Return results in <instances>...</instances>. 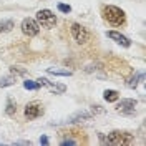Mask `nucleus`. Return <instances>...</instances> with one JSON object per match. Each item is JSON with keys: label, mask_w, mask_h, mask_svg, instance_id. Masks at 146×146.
I'll use <instances>...</instances> for the list:
<instances>
[{"label": "nucleus", "mask_w": 146, "mask_h": 146, "mask_svg": "<svg viewBox=\"0 0 146 146\" xmlns=\"http://www.w3.org/2000/svg\"><path fill=\"white\" fill-rule=\"evenodd\" d=\"M36 23L43 28H53L55 23H56V17L52 10H38L36 12Z\"/></svg>", "instance_id": "obj_3"}, {"label": "nucleus", "mask_w": 146, "mask_h": 146, "mask_svg": "<svg viewBox=\"0 0 146 146\" xmlns=\"http://www.w3.org/2000/svg\"><path fill=\"white\" fill-rule=\"evenodd\" d=\"M58 10L63 12V13H70V12H72V7L66 5V3H58Z\"/></svg>", "instance_id": "obj_18"}, {"label": "nucleus", "mask_w": 146, "mask_h": 146, "mask_svg": "<svg viewBox=\"0 0 146 146\" xmlns=\"http://www.w3.org/2000/svg\"><path fill=\"white\" fill-rule=\"evenodd\" d=\"M101 15H103V20L110 25H113V27H121L126 22L125 12L118 7H115V5H105L101 9Z\"/></svg>", "instance_id": "obj_1"}, {"label": "nucleus", "mask_w": 146, "mask_h": 146, "mask_svg": "<svg viewBox=\"0 0 146 146\" xmlns=\"http://www.w3.org/2000/svg\"><path fill=\"white\" fill-rule=\"evenodd\" d=\"M5 111H7V115H9V116H13V115H15L17 106H15V103H13L12 100L7 101V110H5Z\"/></svg>", "instance_id": "obj_16"}, {"label": "nucleus", "mask_w": 146, "mask_h": 146, "mask_svg": "<svg viewBox=\"0 0 146 146\" xmlns=\"http://www.w3.org/2000/svg\"><path fill=\"white\" fill-rule=\"evenodd\" d=\"M23 88L25 90H38L40 85H38V82H33V80H25L23 82Z\"/></svg>", "instance_id": "obj_15"}, {"label": "nucleus", "mask_w": 146, "mask_h": 146, "mask_svg": "<svg viewBox=\"0 0 146 146\" xmlns=\"http://www.w3.org/2000/svg\"><path fill=\"white\" fill-rule=\"evenodd\" d=\"M106 35H108V38H111V40H115L116 43H119L121 46H131V42H129V38H126L125 35H121L119 32H115V30H110V32H106Z\"/></svg>", "instance_id": "obj_8"}, {"label": "nucleus", "mask_w": 146, "mask_h": 146, "mask_svg": "<svg viewBox=\"0 0 146 146\" xmlns=\"http://www.w3.org/2000/svg\"><path fill=\"white\" fill-rule=\"evenodd\" d=\"M50 75H58V76H72L70 70H55V68H48Z\"/></svg>", "instance_id": "obj_14"}, {"label": "nucleus", "mask_w": 146, "mask_h": 146, "mask_svg": "<svg viewBox=\"0 0 146 146\" xmlns=\"http://www.w3.org/2000/svg\"><path fill=\"white\" fill-rule=\"evenodd\" d=\"M48 143H50L48 136H45V135H43V136H40V145H48Z\"/></svg>", "instance_id": "obj_21"}, {"label": "nucleus", "mask_w": 146, "mask_h": 146, "mask_svg": "<svg viewBox=\"0 0 146 146\" xmlns=\"http://www.w3.org/2000/svg\"><path fill=\"white\" fill-rule=\"evenodd\" d=\"M12 73H13V75H25L27 70H23L22 66H12Z\"/></svg>", "instance_id": "obj_19"}, {"label": "nucleus", "mask_w": 146, "mask_h": 146, "mask_svg": "<svg viewBox=\"0 0 146 146\" xmlns=\"http://www.w3.org/2000/svg\"><path fill=\"white\" fill-rule=\"evenodd\" d=\"M70 32H72V36L75 38V42L80 43V45L86 43V42L90 40V32H88V28H85L83 25H80V23H72Z\"/></svg>", "instance_id": "obj_4"}, {"label": "nucleus", "mask_w": 146, "mask_h": 146, "mask_svg": "<svg viewBox=\"0 0 146 146\" xmlns=\"http://www.w3.org/2000/svg\"><path fill=\"white\" fill-rule=\"evenodd\" d=\"M22 32H23V35H27V36H36L38 32H40V25L36 23V20H33V18H23Z\"/></svg>", "instance_id": "obj_6"}, {"label": "nucleus", "mask_w": 146, "mask_h": 146, "mask_svg": "<svg viewBox=\"0 0 146 146\" xmlns=\"http://www.w3.org/2000/svg\"><path fill=\"white\" fill-rule=\"evenodd\" d=\"M90 111L93 113V116H95V115H98V113H103L105 110L101 108V106H98V105H96V106H91V110H90Z\"/></svg>", "instance_id": "obj_20"}, {"label": "nucleus", "mask_w": 146, "mask_h": 146, "mask_svg": "<svg viewBox=\"0 0 146 146\" xmlns=\"http://www.w3.org/2000/svg\"><path fill=\"white\" fill-rule=\"evenodd\" d=\"M145 78V75L143 73H139V75H135V76H131L129 80L126 82V85L129 86V88H136V85H138V80H143Z\"/></svg>", "instance_id": "obj_12"}, {"label": "nucleus", "mask_w": 146, "mask_h": 146, "mask_svg": "<svg viewBox=\"0 0 146 146\" xmlns=\"http://www.w3.org/2000/svg\"><path fill=\"white\" fill-rule=\"evenodd\" d=\"M136 100L126 98V100H121V103H118L116 110H118V113H123V115H133V113H136Z\"/></svg>", "instance_id": "obj_7"}, {"label": "nucleus", "mask_w": 146, "mask_h": 146, "mask_svg": "<svg viewBox=\"0 0 146 146\" xmlns=\"http://www.w3.org/2000/svg\"><path fill=\"white\" fill-rule=\"evenodd\" d=\"M10 85H15V76H13V75L3 76V78L0 80V86H2V88H3V86H10Z\"/></svg>", "instance_id": "obj_13"}, {"label": "nucleus", "mask_w": 146, "mask_h": 146, "mask_svg": "<svg viewBox=\"0 0 146 146\" xmlns=\"http://www.w3.org/2000/svg\"><path fill=\"white\" fill-rule=\"evenodd\" d=\"M48 88L53 91V93H63V91H65L63 85H52V83H50V85H48Z\"/></svg>", "instance_id": "obj_17"}, {"label": "nucleus", "mask_w": 146, "mask_h": 146, "mask_svg": "<svg viewBox=\"0 0 146 146\" xmlns=\"http://www.w3.org/2000/svg\"><path fill=\"white\" fill-rule=\"evenodd\" d=\"M93 118V113L91 111H78L70 116L68 123H80V121H86V119H91Z\"/></svg>", "instance_id": "obj_9"}, {"label": "nucleus", "mask_w": 146, "mask_h": 146, "mask_svg": "<svg viewBox=\"0 0 146 146\" xmlns=\"http://www.w3.org/2000/svg\"><path fill=\"white\" fill-rule=\"evenodd\" d=\"M43 111H45V110L42 106V103H38V101L28 103L27 106H25V118L27 119H36L43 115Z\"/></svg>", "instance_id": "obj_5"}, {"label": "nucleus", "mask_w": 146, "mask_h": 146, "mask_svg": "<svg viewBox=\"0 0 146 146\" xmlns=\"http://www.w3.org/2000/svg\"><path fill=\"white\" fill-rule=\"evenodd\" d=\"M15 145H32V143H30V141H18Z\"/></svg>", "instance_id": "obj_23"}, {"label": "nucleus", "mask_w": 146, "mask_h": 146, "mask_svg": "<svg viewBox=\"0 0 146 146\" xmlns=\"http://www.w3.org/2000/svg\"><path fill=\"white\" fill-rule=\"evenodd\" d=\"M103 98L108 101V103H115V101H118L119 93L116 90H105V93H103Z\"/></svg>", "instance_id": "obj_10"}, {"label": "nucleus", "mask_w": 146, "mask_h": 146, "mask_svg": "<svg viewBox=\"0 0 146 146\" xmlns=\"http://www.w3.org/2000/svg\"><path fill=\"white\" fill-rule=\"evenodd\" d=\"M101 143H105V145H133V141H135V136L131 135V133H128V131H111L108 136H105L103 133L98 135Z\"/></svg>", "instance_id": "obj_2"}, {"label": "nucleus", "mask_w": 146, "mask_h": 146, "mask_svg": "<svg viewBox=\"0 0 146 146\" xmlns=\"http://www.w3.org/2000/svg\"><path fill=\"white\" fill-rule=\"evenodd\" d=\"M13 27H15V25H13V20H2V22H0V33H7V32H10Z\"/></svg>", "instance_id": "obj_11"}, {"label": "nucleus", "mask_w": 146, "mask_h": 146, "mask_svg": "<svg viewBox=\"0 0 146 146\" xmlns=\"http://www.w3.org/2000/svg\"><path fill=\"white\" fill-rule=\"evenodd\" d=\"M62 145H63V146H68V145H76V141H75V139H63V141H62Z\"/></svg>", "instance_id": "obj_22"}]
</instances>
